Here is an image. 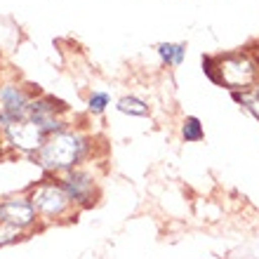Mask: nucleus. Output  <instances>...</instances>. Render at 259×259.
<instances>
[{"instance_id":"nucleus-1","label":"nucleus","mask_w":259,"mask_h":259,"mask_svg":"<svg viewBox=\"0 0 259 259\" xmlns=\"http://www.w3.org/2000/svg\"><path fill=\"white\" fill-rule=\"evenodd\" d=\"M92 158V139L82 135L78 130H64L57 135L48 137L40 151L35 153L31 160L38 165L42 175H52V177H62L71 170H78L82 165H88Z\"/></svg>"},{"instance_id":"nucleus-2","label":"nucleus","mask_w":259,"mask_h":259,"mask_svg":"<svg viewBox=\"0 0 259 259\" xmlns=\"http://www.w3.org/2000/svg\"><path fill=\"white\" fill-rule=\"evenodd\" d=\"M26 196L42 224L68 222L78 212L71 203V198L64 191L59 177H52V175H42L40 179H35L33 184L28 186Z\"/></svg>"},{"instance_id":"nucleus-3","label":"nucleus","mask_w":259,"mask_h":259,"mask_svg":"<svg viewBox=\"0 0 259 259\" xmlns=\"http://www.w3.org/2000/svg\"><path fill=\"white\" fill-rule=\"evenodd\" d=\"M259 80V64L250 55L236 52L217 59V82L231 92H247Z\"/></svg>"},{"instance_id":"nucleus-4","label":"nucleus","mask_w":259,"mask_h":259,"mask_svg":"<svg viewBox=\"0 0 259 259\" xmlns=\"http://www.w3.org/2000/svg\"><path fill=\"white\" fill-rule=\"evenodd\" d=\"M59 182H62L64 191L71 198V203H73V207L78 212L95 207L99 196H102L95 172L90 170V167H85V165L78 167V170H71V172H66V175H62Z\"/></svg>"},{"instance_id":"nucleus-5","label":"nucleus","mask_w":259,"mask_h":259,"mask_svg":"<svg viewBox=\"0 0 259 259\" xmlns=\"http://www.w3.org/2000/svg\"><path fill=\"white\" fill-rule=\"evenodd\" d=\"M0 222L10 226H17L24 233L38 229L40 219L35 214L33 205L26 193H14V196L0 198Z\"/></svg>"},{"instance_id":"nucleus-6","label":"nucleus","mask_w":259,"mask_h":259,"mask_svg":"<svg viewBox=\"0 0 259 259\" xmlns=\"http://www.w3.org/2000/svg\"><path fill=\"white\" fill-rule=\"evenodd\" d=\"M3 135H5V142L10 144L17 153L28 156V158H33L35 153L40 151L42 144H45V139H48V135L35 123H31V120H19V123L7 125V127L3 130Z\"/></svg>"},{"instance_id":"nucleus-7","label":"nucleus","mask_w":259,"mask_h":259,"mask_svg":"<svg viewBox=\"0 0 259 259\" xmlns=\"http://www.w3.org/2000/svg\"><path fill=\"white\" fill-rule=\"evenodd\" d=\"M158 55H160V59H163L165 64L179 66V64L184 62L186 45H182V42H160V45H158Z\"/></svg>"},{"instance_id":"nucleus-8","label":"nucleus","mask_w":259,"mask_h":259,"mask_svg":"<svg viewBox=\"0 0 259 259\" xmlns=\"http://www.w3.org/2000/svg\"><path fill=\"white\" fill-rule=\"evenodd\" d=\"M182 139L189 144H198L205 139V130L196 116H189L184 123H182Z\"/></svg>"},{"instance_id":"nucleus-9","label":"nucleus","mask_w":259,"mask_h":259,"mask_svg":"<svg viewBox=\"0 0 259 259\" xmlns=\"http://www.w3.org/2000/svg\"><path fill=\"white\" fill-rule=\"evenodd\" d=\"M118 111L127 113V116L144 118V116H149V104L137 99V97H123V99H118Z\"/></svg>"},{"instance_id":"nucleus-10","label":"nucleus","mask_w":259,"mask_h":259,"mask_svg":"<svg viewBox=\"0 0 259 259\" xmlns=\"http://www.w3.org/2000/svg\"><path fill=\"white\" fill-rule=\"evenodd\" d=\"M233 99L238 104H243V109L250 111L254 118L259 120V92L257 90H247V92H233Z\"/></svg>"},{"instance_id":"nucleus-11","label":"nucleus","mask_w":259,"mask_h":259,"mask_svg":"<svg viewBox=\"0 0 259 259\" xmlns=\"http://www.w3.org/2000/svg\"><path fill=\"white\" fill-rule=\"evenodd\" d=\"M26 233L17 229V226H10V224H3L0 222V247H7V245H14V243H19L24 240Z\"/></svg>"},{"instance_id":"nucleus-12","label":"nucleus","mask_w":259,"mask_h":259,"mask_svg":"<svg viewBox=\"0 0 259 259\" xmlns=\"http://www.w3.org/2000/svg\"><path fill=\"white\" fill-rule=\"evenodd\" d=\"M109 102H111V97L106 95V92H92L88 99V106L92 113H104V109L109 106Z\"/></svg>"},{"instance_id":"nucleus-13","label":"nucleus","mask_w":259,"mask_h":259,"mask_svg":"<svg viewBox=\"0 0 259 259\" xmlns=\"http://www.w3.org/2000/svg\"><path fill=\"white\" fill-rule=\"evenodd\" d=\"M257 64H259V55H257Z\"/></svg>"}]
</instances>
